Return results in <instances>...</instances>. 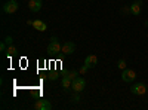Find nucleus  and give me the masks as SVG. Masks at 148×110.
<instances>
[{"mask_svg":"<svg viewBox=\"0 0 148 110\" xmlns=\"http://www.w3.org/2000/svg\"><path fill=\"white\" fill-rule=\"evenodd\" d=\"M61 48H62V45L59 43V40H58L56 37H52L51 42H49V45H47V52L52 54V55H55V54L61 52Z\"/></svg>","mask_w":148,"mask_h":110,"instance_id":"nucleus-1","label":"nucleus"},{"mask_svg":"<svg viewBox=\"0 0 148 110\" xmlns=\"http://www.w3.org/2000/svg\"><path fill=\"white\" fill-rule=\"evenodd\" d=\"M84 88H86V80L83 77H80V76H77L71 83V89L74 92H82Z\"/></svg>","mask_w":148,"mask_h":110,"instance_id":"nucleus-2","label":"nucleus"},{"mask_svg":"<svg viewBox=\"0 0 148 110\" xmlns=\"http://www.w3.org/2000/svg\"><path fill=\"white\" fill-rule=\"evenodd\" d=\"M135 79H136V73H135V70L127 68V67L123 70V73H121V80H123V82L130 83V82H133Z\"/></svg>","mask_w":148,"mask_h":110,"instance_id":"nucleus-3","label":"nucleus"},{"mask_svg":"<svg viewBox=\"0 0 148 110\" xmlns=\"http://www.w3.org/2000/svg\"><path fill=\"white\" fill-rule=\"evenodd\" d=\"M18 8H19V5H18L16 0H9L8 3H5V5L2 6V9H3L5 14H15V12L18 10Z\"/></svg>","mask_w":148,"mask_h":110,"instance_id":"nucleus-4","label":"nucleus"},{"mask_svg":"<svg viewBox=\"0 0 148 110\" xmlns=\"http://www.w3.org/2000/svg\"><path fill=\"white\" fill-rule=\"evenodd\" d=\"M130 92L133 95H144L147 92V85L142 83V82L135 83V85H132V86H130Z\"/></svg>","mask_w":148,"mask_h":110,"instance_id":"nucleus-5","label":"nucleus"},{"mask_svg":"<svg viewBox=\"0 0 148 110\" xmlns=\"http://www.w3.org/2000/svg\"><path fill=\"white\" fill-rule=\"evenodd\" d=\"M33 109L34 110H51L52 104H51V101H47V100H37L33 104Z\"/></svg>","mask_w":148,"mask_h":110,"instance_id":"nucleus-6","label":"nucleus"},{"mask_svg":"<svg viewBox=\"0 0 148 110\" xmlns=\"http://www.w3.org/2000/svg\"><path fill=\"white\" fill-rule=\"evenodd\" d=\"M74 51H76V43H74V42H65L62 45V48H61L62 55H71Z\"/></svg>","mask_w":148,"mask_h":110,"instance_id":"nucleus-7","label":"nucleus"},{"mask_svg":"<svg viewBox=\"0 0 148 110\" xmlns=\"http://www.w3.org/2000/svg\"><path fill=\"white\" fill-rule=\"evenodd\" d=\"M141 9H142V2H141V0H135V2L130 5V8H129L132 15H139Z\"/></svg>","mask_w":148,"mask_h":110,"instance_id":"nucleus-8","label":"nucleus"},{"mask_svg":"<svg viewBox=\"0 0 148 110\" xmlns=\"http://www.w3.org/2000/svg\"><path fill=\"white\" fill-rule=\"evenodd\" d=\"M31 26H33L37 31H46V30H47L46 22H45V21H42V19H34Z\"/></svg>","mask_w":148,"mask_h":110,"instance_id":"nucleus-9","label":"nucleus"},{"mask_svg":"<svg viewBox=\"0 0 148 110\" xmlns=\"http://www.w3.org/2000/svg\"><path fill=\"white\" fill-rule=\"evenodd\" d=\"M42 5H43L42 0H30L28 2V8L31 12H39L42 9Z\"/></svg>","mask_w":148,"mask_h":110,"instance_id":"nucleus-10","label":"nucleus"},{"mask_svg":"<svg viewBox=\"0 0 148 110\" xmlns=\"http://www.w3.org/2000/svg\"><path fill=\"white\" fill-rule=\"evenodd\" d=\"M84 64L86 66H88L89 68H93L96 64H98V57L96 55H88V57H86V59H84Z\"/></svg>","mask_w":148,"mask_h":110,"instance_id":"nucleus-11","label":"nucleus"},{"mask_svg":"<svg viewBox=\"0 0 148 110\" xmlns=\"http://www.w3.org/2000/svg\"><path fill=\"white\" fill-rule=\"evenodd\" d=\"M61 83H62V88H64V89H70V88H71V83H73V80H71V79L65 75V76L62 77V80H61Z\"/></svg>","mask_w":148,"mask_h":110,"instance_id":"nucleus-12","label":"nucleus"},{"mask_svg":"<svg viewBox=\"0 0 148 110\" xmlns=\"http://www.w3.org/2000/svg\"><path fill=\"white\" fill-rule=\"evenodd\" d=\"M15 54H16V48H15L14 45H9L8 49H6V55H8V57H14Z\"/></svg>","mask_w":148,"mask_h":110,"instance_id":"nucleus-13","label":"nucleus"},{"mask_svg":"<svg viewBox=\"0 0 148 110\" xmlns=\"http://www.w3.org/2000/svg\"><path fill=\"white\" fill-rule=\"evenodd\" d=\"M67 76H68L71 80H74V79H76L77 76H80V73H79L77 70H70V71L67 73Z\"/></svg>","mask_w":148,"mask_h":110,"instance_id":"nucleus-14","label":"nucleus"},{"mask_svg":"<svg viewBox=\"0 0 148 110\" xmlns=\"http://www.w3.org/2000/svg\"><path fill=\"white\" fill-rule=\"evenodd\" d=\"M82 98H80V92H74L73 94V97H71V101L73 103H79Z\"/></svg>","mask_w":148,"mask_h":110,"instance_id":"nucleus-15","label":"nucleus"},{"mask_svg":"<svg viewBox=\"0 0 148 110\" xmlns=\"http://www.w3.org/2000/svg\"><path fill=\"white\" fill-rule=\"evenodd\" d=\"M117 67H119V68H121V70H125V68L127 67V66H126V61H125V59H119Z\"/></svg>","mask_w":148,"mask_h":110,"instance_id":"nucleus-16","label":"nucleus"},{"mask_svg":"<svg viewBox=\"0 0 148 110\" xmlns=\"http://www.w3.org/2000/svg\"><path fill=\"white\" fill-rule=\"evenodd\" d=\"M88 70H89V67H88V66H86V64H83V66L80 67V70H79V73H80V75H84V73H86V71H88Z\"/></svg>","mask_w":148,"mask_h":110,"instance_id":"nucleus-17","label":"nucleus"},{"mask_svg":"<svg viewBox=\"0 0 148 110\" xmlns=\"http://www.w3.org/2000/svg\"><path fill=\"white\" fill-rule=\"evenodd\" d=\"M49 79H51V80H56L58 79V73H51V75H49Z\"/></svg>","mask_w":148,"mask_h":110,"instance_id":"nucleus-18","label":"nucleus"},{"mask_svg":"<svg viewBox=\"0 0 148 110\" xmlns=\"http://www.w3.org/2000/svg\"><path fill=\"white\" fill-rule=\"evenodd\" d=\"M5 42H6V43H8V46H9V45H12V42H14V39H12L10 36H8V37L5 39Z\"/></svg>","mask_w":148,"mask_h":110,"instance_id":"nucleus-19","label":"nucleus"}]
</instances>
